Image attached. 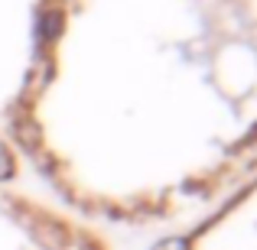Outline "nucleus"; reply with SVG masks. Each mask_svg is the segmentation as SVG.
<instances>
[{
    "instance_id": "1",
    "label": "nucleus",
    "mask_w": 257,
    "mask_h": 250,
    "mask_svg": "<svg viewBox=\"0 0 257 250\" xmlns=\"http://www.w3.org/2000/svg\"><path fill=\"white\" fill-rule=\"evenodd\" d=\"M157 250H189V247L182 244V240H163V244H160Z\"/></svg>"
}]
</instances>
